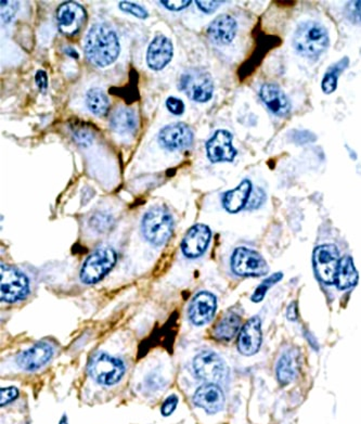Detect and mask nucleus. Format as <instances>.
<instances>
[{
    "label": "nucleus",
    "mask_w": 361,
    "mask_h": 424,
    "mask_svg": "<svg viewBox=\"0 0 361 424\" xmlns=\"http://www.w3.org/2000/svg\"><path fill=\"white\" fill-rule=\"evenodd\" d=\"M119 9L122 11L126 12L129 15H133V17L138 18V19H147L149 17L147 10L141 6L137 5V4L129 3V1H122L119 3Z\"/></svg>",
    "instance_id": "30"
},
{
    "label": "nucleus",
    "mask_w": 361,
    "mask_h": 424,
    "mask_svg": "<svg viewBox=\"0 0 361 424\" xmlns=\"http://www.w3.org/2000/svg\"><path fill=\"white\" fill-rule=\"evenodd\" d=\"M347 19L350 20L352 23H361V1H350L347 3L344 11Z\"/></svg>",
    "instance_id": "31"
},
{
    "label": "nucleus",
    "mask_w": 361,
    "mask_h": 424,
    "mask_svg": "<svg viewBox=\"0 0 361 424\" xmlns=\"http://www.w3.org/2000/svg\"><path fill=\"white\" fill-rule=\"evenodd\" d=\"M193 404L202 408L209 415H214L223 410L225 406V395L217 384L206 383L200 386L193 395Z\"/></svg>",
    "instance_id": "16"
},
{
    "label": "nucleus",
    "mask_w": 361,
    "mask_h": 424,
    "mask_svg": "<svg viewBox=\"0 0 361 424\" xmlns=\"http://www.w3.org/2000/svg\"><path fill=\"white\" fill-rule=\"evenodd\" d=\"M348 65H350V60H348V58H344V59H341L339 62L333 65L332 67H329L326 74L323 77L322 83H321V88H322L323 93L330 95L333 91H335L336 86H338L339 77L348 67Z\"/></svg>",
    "instance_id": "28"
},
{
    "label": "nucleus",
    "mask_w": 361,
    "mask_h": 424,
    "mask_svg": "<svg viewBox=\"0 0 361 424\" xmlns=\"http://www.w3.org/2000/svg\"><path fill=\"white\" fill-rule=\"evenodd\" d=\"M117 256L113 249L103 246L93 251L84 263L79 279L84 284H95L113 270L117 264Z\"/></svg>",
    "instance_id": "4"
},
{
    "label": "nucleus",
    "mask_w": 361,
    "mask_h": 424,
    "mask_svg": "<svg viewBox=\"0 0 361 424\" xmlns=\"http://www.w3.org/2000/svg\"><path fill=\"white\" fill-rule=\"evenodd\" d=\"M121 46L114 29L107 24H95L85 41V53L95 67H105L119 58Z\"/></svg>",
    "instance_id": "1"
},
{
    "label": "nucleus",
    "mask_w": 361,
    "mask_h": 424,
    "mask_svg": "<svg viewBox=\"0 0 361 424\" xmlns=\"http://www.w3.org/2000/svg\"><path fill=\"white\" fill-rule=\"evenodd\" d=\"M53 350L48 343L35 344L29 350H24L17 357V364L25 371H36L47 364L53 357Z\"/></svg>",
    "instance_id": "17"
},
{
    "label": "nucleus",
    "mask_w": 361,
    "mask_h": 424,
    "mask_svg": "<svg viewBox=\"0 0 361 424\" xmlns=\"http://www.w3.org/2000/svg\"><path fill=\"white\" fill-rule=\"evenodd\" d=\"M86 105L96 117H105L109 111L110 100L105 91L93 88L86 95Z\"/></svg>",
    "instance_id": "27"
},
{
    "label": "nucleus",
    "mask_w": 361,
    "mask_h": 424,
    "mask_svg": "<svg viewBox=\"0 0 361 424\" xmlns=\"http://www.w3.org/2000/svg\"><path fill=\"white\" fill-rule=\"evenodd\" d=\"M259 95L269 110L277 117H284L290 113V101L277 85L265 84L261 86Z\"/></svg>",
    "instance_id": "21"
},
{
    "label": "nucleus",
    "mask_w": 361,
    "mask_h": 424,
    "mask_svg": "<svg viewBox=\"0 0 361 424\" xmlns=\"http://www.w3.org/2000/svg\"><path fill=\"white\" fill-rule=\"evenodd\" d=\"M265 198H266V194H265L264 191L261 190V188L252 190L250 199H249V202H247L245 208H247V210H256V208H261L263 203L265 202Z\"/></svg>",
    "instance_id": "33"
},
{
    "label": "nucleus",
    "mask_w": 361,
    "mask_h": 424,
    "mask_svg": "<svg viewBox=\"0 0 361 424\" xmlns=\"http://www.w3.org/2000/svg\"><path fill=\"white\" fill-rule=\"evenodd\" d=\"M111 224V217L107 216V215H95L93 220H91V226H93L98 232H105Z\"/></svg>",
    "instance_id": "34"
},
{
    "label": "nucleus",
    "mask_w": 361,
    "mask_h": 424,
    "mask_svg": "<svg viewBox=\"0 0 361 424\" xmlns=\"http://www.w3.org/2000/svg\"><path fill=\"white\" fill-rule=\"evenodd\" d=\"M283 278V274L281 272H277V274H273V276L268 277L263 284H259L258 288L255 290L254 294L252 296L253 302H261L264 300L265 296H266L267 291L276 284L277 282L280 281Z\"/></svg>",
    "instance_id": "29"
},
{
    "label": "nucleus",
    "mask_w": 361,
    "mask_h": 424,
    "mask_svg": "<svg viewBox=\"0 0 361 424\" xmlns=\"http://www.w3.org/2000/svg\"><path fill=\"white\" fill-rule=\"evenodd\" d=\"M55 15L59 31L65 36L77 35L87 22L86 10L83 6L74 1L60 5Z\"/></svg>",
    "instance_id": "10"
},
{
    "label": "nucleus",
    "mask_w": 361,
    "mask_h": 424,
    "mask_svg": "<svg viewBox=\"0 0 361 424\" xmlns=\"http://www.w3.org/2000/svg\"><path fill=\"white\" fill-rule=\"evenodd\" d=\"M65 53H67V55H70L71 58H74V59H79V55L77 53V51L73 48L67 47L65 49Z\"/></svg>",
    "instance_id": "42"
},
{
    "label": "nucleus",
    "mask_w": 361,
    "mask_h": 424,
    "mask_svg": "<svg viewBox=\"0 0 361 424\" xmlns=\"http://www.w3.org/2000/svg\"><path fill=\"white\" fill-rule=\"evenodd\" d=\"M206 153L211 163L232 162L238 151L232 145V135L219 129L206 143Z\"/></svg>",
    "instance_id": "13"
},
{
    "label": "nucleus",
    "mask_w": 361,
    "mask_h": 424,
    "mask_svg": "<svg viewBox=\"0 0 361 424\" xmlns=\"http://www.w3.org/2000/svg\"><path fill=\"white\" fill-rule=\"evenodd\" d=\"M238 25L231 15H221L209 24L207 35L213 43L219 46L229 45L235 39Z\"/></svg>",
    "instance_id": "20"
},
{
    "label": "nucleus",
    "mask_w": 361,
    "mask_h": 424,
    "mask_svg": "<svg viewBox=\"0 0 361 424\" xmlns=\"http://www.w3.org/2000/svg\"><path fill=\"white\" fill-rule=\"evenodd\" d=\"M217 303L214 294L207 291H201L191 300L188 316L191 324L204 326L211 322L216 312Z\"/></svg>",
    "instance_id": "15"
},
{
    "label": "nucleus",
    "mask_w": 361,
    "mask_h": 424,
    "mask_svg": "<svg viewBox=\"0 0 361 424\" xmlns=\"http://www.w3.org/2000/svg\"><path fill=\"white\" fill-rule=\"evenodd\" d=\"M0 5H1V20H3L4 23H9L15 18L19 3L18 1H8V0L4 1V0H1Z\"/></svg>",
    "instance_id": "32"
},
{
    "label": "nucleus",
    "mask_w": 361,
    "mask_h": 424,
    "mask_svg": "<svg viewBox=\"0 0 361 424\" xmlns=\"http://www.w3.org/2000/svg\"><path fill=\"white\" fill-rule=\"evenodd\" d=\"M357 281H358V272L355 268L353 258L350 256H345L340 260L335 282L338 284L339 289L344 290L355 286Z\"/></svg>",
    "instance_id": "26"
},
{
    "label": "nucleus",
    "mask_w": 361,
    "mask_h": 424,
    "mask_svg": "<svg viewBox=\"0 0 361 424\" xmlns=\"http://www.w3.org/2000/svg\"><path fill=\"white\" fill-rule=\"evenodd\" d=\"M167 110L173 115H181L185 112V103L181 99L176 97H169L166 100Z\"/></svg>",
    "instance_id": "37"
},
{
    "label": "nucleus",
    "mask_w": 361,
    "mask_h": 424,
    "mask_svg": "<svg viewBox=\"0 0 361 424\" xmlns=\"http://www.w3.org/2000/svg\"><path fill=\"white\" fill-rule=\"evenodd\" d=\"M252 192V184L250 180H243L237 188L225 193L223 197V206L227 212H240L247 206Z\"/></svg>",
    "instance_id": "23"
},
{
    "label": "nucleus",
    "mask_w": 361,
    "mask_h": 424,
    "mask_svg": "<svg viewBox=\"0 0 361 424\" xmlns=\"http://www.w3.org/2000/svg\"><path fill=\"white\" fill-rule=\"evenodd\" d=\"M36 85L39 87V91H45L48 88V77L47 73L43 69H39L36 73L35 77Z\"/></svg>",
    "instance_id": "40"
},
{
    "label": "nucleus",
    "mask_w": 361,
    "mask_h": 424,
    "mask_svg": "<svg viewBox=\"0 0 361 424\" xmlns=\"http://www.w3.org/2000/svg\"><path fill=\"white\" fill-rule=\"evenodd\" d=\"M18 396H19V391L15 386H9V387L1 389V391H0V405L4 407L8 404L12 403V402L17 399Z\"/></svg>",
    "instance_id": "35"
},
{
    "label": "nucleus",
    "mask_w": 361,
    "mask_h": 424,
    "mask_svg": "<svg viewBox=\"0 0 361 424\" xmlns=\"http://www.w3.org/2000/svg\"><path fill=\"white\" fill-rule=\"evenodd\" d=\"M300 368V354L296 350H289L279 358L277 377L281 385H288L296 379Z\"/></svg>",
    "instance_id": "22"
},
{
    "label": "nucleus",
    "mask_w": 361,
    "mask_h": 424,
    "mask_svg": "<svg viewBox=\"0 0 361 424\" xmlns=\"http://www.w3.org/2000/svg\"><path fill=\"white\" fill-rule=\"evenodd\" d=\"M88 372L98 384L112 386L121 381L125 373V365L119 358L107 353H98L89 362Z\"/></svg>",
    "instance_id": "6"
},
{
    "label": "nucleus",
    "mask_w": 361,
    "mask_h": 424,
    "mask_svg": "<svg viewBox=\"0 0 361 424\" xmlns=\"http://www.w3.org/2000/svg\"><path fill=\"white\" fill-rule=\"evenodd\" d=\"M293 44L303 57L317 59L328 48V32L317 22H303L295 31Z\"/></svg>",
    "instance_id": "2"
},
{
    "label": "nucleus",
    "mask_w": 361,
    "mask_h": 424,
    "mask_svg": "<svg viewBox=\"0 0 361 424\" xmlns=\"http://www.w3.org/2000/svg\"><path fill=\"white\" fill-rule=\"evenodd\" d=\"M192 368L195 377L206 383L217 384L227 377V368L223 359L211 350L197 354L193 359Z\"/></svg>",
    "instance_id": "8"
},
{
    "label": "nucleus",
    "mask_w": 361,
    "mask_h": 424,
    "mask_svg": "<svg viewBox=\"0 0 361 424\" xmlns=\"http://www.w3.org/2000/svg\"><path fill=\"white\" fill-rule=\"evenodd\" d=\"M179 398L177 397L175 394L169 395V397L165 399L164 403L161 407V413L164 417H169L171 413L176 410L177 406H178Z\"/></svg>",
    "instance_id": "36"
},
{
    "label": "nucleus",
    "mask_w": 361,
    "mask_h": 424,
    "mask_svg": "<svg viewBox=\"0 0 361 424\" xmlns=\"http://www.w3.org/2000/svg\"><path fill=\"white\" fill-rule=\"evenodd\" d=\"M287 316L289 319L295 322L297 319V304L296 302L291 303L289 305L288 310H287Z\"/></svg>",
    "instance_id": "41"
},
{
    "label": "nucleus",
    "mask_w": 361,
    "mask_h": 424,
    "mask_svg": "<svg viewBox=\"0 0 361 424\" xmlns=\"http://www.w3.org/2000/svg\"><path fill=\"white\" fill-rule=\"evenodd\" d=\"M195 4H197L199 9L204 13H213L223 4V1L213 0V1H197Z\"/></svg>",
    "instance_id": "39"
},
{
    "label": "nucleus",
    "mask_w": 361,
    "mask_h": 424,
    "mask_svg": "<svg viewBox=\"0 0 361 424\" xmlns=\"http://www.w3.org/2000/svg\"><path fill=\"white\" fill-rule=\"evenodd\" d=\"M261 338L263 336H261V319L255 316L243 326L239 334V352L244 356L254 355L261 347Z\"/></svg>",
    "instance_id": "19"
},
{
    "label": "nucleus",
    "mask_w": 361,
    "mask_h": 424,
    "mask_svg": "<svg viewBox=\"0 0 361 424\" xmlns=\"http://www.w3.org/2000/svg\"><path fill=\"white\" fill-rule=\"evenodd\" d=\"M29 293V281L23 272L9 265L0 266V298L6 303L24 300Z\"/></svg>",
    "instance_id": "7"
},
{
    "label": "nucleus",
    "mask_w": 361,
    "mask_h": 424,
    "mask_svg": "<svg viewBox=\"0 0 361 424\" xmlns=\"http://www.w3.org/2000/svg\"><path fill=\"white\" fill-rule=\"evenodd\" d=\"M193 131L185 123H173L163 127L159 133V143L169 151L183 150L192 145Z\"/></svg>",
    "instance_id": "12"
},
{
    "label": "nucleus",
    "mask_w": 361,
    "mask_h": 424,
    "mask_svg": "<svg viewBox=\"0 0 361 424\" xmlns=\"http://www.w3.org/2000/svg\"><path fill=\"white\" fill-rule=\"evenodd\" d=\"M173 53L171 41L164 35L157 36L147 48V65L153 71H161L171 62Z\"/></svg>",
    "instance_id": "18"
},
{
    "label": "nucleus",
    "mask_w": 361,
    "mask_h": 424,
    "mask_svg": "<svg viewBox=\"0 0 361 424\" xmlns=\"http://www.w3.org/2000/svg\"><path fill=\"white\" fill-rule=\"evenodd\" d=\"M59 424H69L67 423V416H63V417H62V419L60 420Z\"/></svg>",
    "instance_id": "43"
},
{
    "label": "nucleus",
    "mask_w": 361,
    "mask_h": 424,
    "mask_svg": "<svg viewBox=\"0 0 361 424\" xmlns=\"http://www.w3.org/2000/svg\"><path fill=\"white\" fill-rule=\"evenodd\" d=\"M211 229L206 225L197 224L189 229L181 242L183 256L188 258L202 256L211 241Z\"/></svg>",
    "instance_id": "14"
},
{
    "label": "nucleus",
    "mask_w": 361,
    "mask_h": 424,
    "mask_svg": "<svg viewBox=\"0 0 361 424\" xmlns=\"http://www.w3.org/2000/svg\"><path fill=\"white\" fill-rule=\"evenodd\" d=\"M161 5L164 6L166 9L171 10V11H180V10L185 9V8L188 7V6L191 5L190 0H176V1H173V0H167V1H159Z\"/></svg>",
    "instance_id": "38"
},
{
    "label": "nucleus",
    "mask_w": 361,
    "mask_h": 424,
    "mask_svg": "<svg viewBox=\"0 0 361 424\" xmlns=\"http://www.w3.org/2000/svg\"><path fill=\"white\" fill-rule=\"evenodd\" d=\"M340 260L338 248L333 244H323L315 250V270L323 282L334 284Z\"/></svg>",
    "instance_id": "11"
},
{
    "label": "nucleus",
    "mask_w": 361,
    "mask_h": 424,
    "mask_svg": "<svg viewBox=\"0 0 361 424\" xmlns=\"http://www.w3.org/2000/svg\"><path fill=\"white\" fill-rule=\"evenodd\" d=\"M141 232L145 240L155 246L166 244L173 236V220L166 208L155 206L145 213L141 222Z\"/></svg>",
    "instance_id": "3"
},
{
    "label": "nucleus",
    "mask_w": 361,
    "mask_h": 424,
    "mask_svg": "<svg viewBox=\"0 0 361 424\" xmlns=\"http://www.w3.org/2000/svg\"><path fill=\"white\" fill-rule=\"evenodd\" d=\"M138 121L136 113L127 107H119L110 117L112 131L119 135H133L137 129Z\"/></svg>",
    "instance_id": "24"
},
{
    "label": "nucleus",
    "mask_w": 361,
    "mask_h": 424,
    "mask_svg": "<svg viewBox=\"0 0 361 424\" xmlns=\"http://www.w3.org/2000/svg\"><path fill=\"white\" fill-rule=\"evenodd\" d=\"M179 89L195 102L211 100L214 93V83L209 72L203 69H189L180 77Z\"/></svg>",
    "instance_id": "5"
},
{
    "label": "nucleus",
    "mask_w": 361,
    "mask_h": 424,
    "mask_svg": "<svg viewBox=\"0 0 361 424\" xmlns=\"http://www.w3.org/2000/svg\"><path fill=\"white\" fill-rule=\"evenodd\" d=\"M231 268L235 274L243 277H259L268 272L266 260L258 253L243 246L233 252Z\"/></svg>",
    "instance_id": "9"
},
{
    "label": "nucleus",
    "mask_w": 361,
    "mask_h": 424,
    "mask_svg": "<svg viewBox=\"0 0 361 424\" xmlns=\"http://www.w3.org/2000/svg\"><path fill=\"white\" fill-rule=\"evenodd\" d=\"M241 318L233 312H227L215 326L213 336L218 341L228 342L235 338L240 328Z\"/></svg>",
    "instance_id": "25"
}]
</instances>
